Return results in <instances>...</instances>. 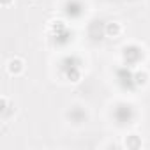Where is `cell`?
<instances>
[{
  "mask_svg": "<svg viewBox=\"0 0 150 150\" xmlns=\"http://www.w3.org/2000/svg\"><path fill=\"white\" fill-rule=\"evenodd\" d=\"M25 71V60L20 58V57H13L9 62H7V72L11 76H20Z\"/></svg>",
  "mask_w": 150,
  "mask_h": 150,
  "instance_id": "6da1fadb",
  "label": "cell"
},
{
  "mask_svg": "<svg viewBox=\"0 0 150 150\" xmlns=\"http://www.w3.org/2000/svg\"><path fill=\"white\" fill-rule=\"evenodd\" d=\"M122 34V25L118 21H110L106 23V35L108 37H118Z\"/></svg>",
  "mask_w": 150,
  "mask_h": 150,
  "instance_id": "7a4b0ae2",
  "label": "cell"
},
{
  "mask_svg": "<svg viewBox=\"0 0 150 150\" xmlns=\"http://www.w3.org/2000/svg\"><path fill=\"white\" fill-rule=\"evenodd\" d=\"M124 145L127 146V148H139L141 146V138L138 136V134H129L127 138H125V141H124Z\"/></svg>",
  "mask_w": 150,
  "mask_h": 150,
  "instance_id": "3957f363",
  "label": "cell"
},
{
  "mask_svg": "<svg viewBox=\"0 0 150 150\" xmlns=\"http://www.w3.org/2000/svg\"><path fill=\"white\" fill-rule=\"evenodd\" d=\"M134 80H136V85H145L146 83V80H148V74L145 72V71H138L136 74H134Z\"/></svg>",
  "mask_w": 150,
  "mask_h": 150,
  "instance_id": "277c9868",
  "label": "cell"
},
{
  "mask_svg": "<svg viewBox=\"0 0 150 150\" xmlns=\"http://www.w3.org/2000/svg\"><path fill=\"white\" fill-rule=\"evenodd\" d=\"M7 106H9V99L6 96H2V97H0V113H2V115L7 111Z\"/></svg>",
  "mask_w": 150,
  "mask_h": 150,
  "instance_id": "5b68a950",
  "label": "cell"
},
{
  "mask_svg": "<svg viewBox=\"0 0 150 150\" xmlns=\"http://www.w3.org/2000/svg\"><path fill=\"white\" fill-rule=\"evenodd\" d=\"M13 2H14V0H0V4H2V7H9Z\"/></svg>",
  "mask_w": 150,
  "mask_h": 150,
  "instance_id": "8992f818",
  "label": "cell"
}]
</instances>
